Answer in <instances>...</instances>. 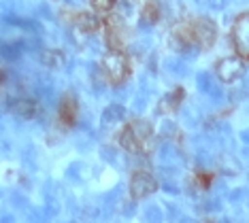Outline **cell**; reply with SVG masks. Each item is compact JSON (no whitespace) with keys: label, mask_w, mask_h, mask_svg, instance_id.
I'll use <instances>...</instances> for the list:
<instances>
[{"label":"cell","mask_w":249,"mask_h":223,"mask_svg":"<svg viewBox=\"0 0 249 223\" xmlns=\"http://www.w3.org/2000/svg\"><path fill=\"white\" fill-rule=\"evenodd\" d=\"M126 26L122 24L120 17H109L105 19V41L109 45L111 51H124L126 49Z\"/></svg>","instance_id":"5b68a950"},{"label":"cell","mask_w":249,"mask_h":223,"mask_svg":"<svg viewBox=\"0 0 249 223\" xmlns=\"http://www.w3.org/2000/svg\"><path fill=\"white\" fill-rule=\"evenodd\" d=\"M173 38L179 47H198V49H211V45L217 38V28L207 17H196L190 21H181L173 28Z\"/></svg>","instance_id":"6da1fadb"},{"label":"cell","mask_w":249,"mask_h":223,"mask_svg":"<svg viewBox=\"0 0 249 223\" xmlns=\"http://www.w3.org/2000/svg\"><path fill=\"white\" fill-rule=\"evenodd\" d=\"M158 191V181L145 170H137L130 176V196L134 200H143Z\"/></svg>","instance_id":"8992f818"},{"label":"cell","mask_w":249,"mask_h":223,"mask_svg":"<svg viewBox=\"0 0 249 223\" xmlns=\"http://www.w3.org/2000/svg\"><path fill=\"white\" fill-rule=\"evenodd\" d=\"M151 136H154L151 123L143 121V119H137V121H130L122 130L120 145L130 153H145L151 145Z\"/></svg>","instance_id":"7a4b0ae2"},{"label":"cell","mask_w":249,"mask_h":223,"mask_svg":"<svg viewBox=\"0 0 249 223\" xmlns=\"http://www.w3.org/2000/svg\"><path fill=\"white\" fill-rule=\"evenodd\" d=\"M200 223H213L211 219H205V221H200Z\"/></svg>","instance_id":"2e32d148"},{"label":"cell","mask_w":249,"mask_h":223,"mask_svg":"<svg viewBox=\"0 0 249 223\" xmlns=\"http://www.w3.org/2000/svg\"><path fill=\"white\" fill-rule=\"evenodd\" d=\"M211 181H213V174H205V172H200V174H196V183H200V187H209L211 185Z\"/></svg>","instance_id":"9a60e30c"},{"label":"cell","mask_w":249,"mask_h":223,"mask_svg":"<svg viewBox=\"0 0 249 223\" xmlns=\"http://www.w3.org/2000/svg\"><path fill=\"white\" fill-rule=\"evenodd\" d=\"M230 41L236 58L249 62V13H241L230 28Z\"/></svg>","instance_id":"3957f363"},{"label":"cell","mask_w":249,"mask_h":223,"mask_svg":"<svg viewBox=\"0 0 249 223\" xmlns=\"http://www.w3.org/2000/svg\"><path fill=\"white\" fill-rule=\"evenodd\" d=\"M103 70L111 83L122 85L130 74V62L124 51H109L103 58Z\"/></svg>","instance_id":"277c9868"},{"label":"cell","mask_w":249,"mask_h":223,"mask_svg":"<svg viewBox=\"0 0 249 223\" xmlns=\"http://www.w3.org/2000/svg\"><path fill=\"white\" fill-rule=\"evenodd\" d=\"M160 2L158 0H143V9H141V19L143 24L154 26L158 19H160Z\"/></svg>","instance_id":"8fae6325"},{"label":"cell","mask_w":249,"mask_h":223,"mask_svg":"<svg viewBox=\"0 0 249 223\" xmlns=\"http://www.w3.org/2000/svg\"><path fill=\"white\" fill-rule=\"evenodd\" d=\"M58 117L60 121L66 125V128H72L77 123V117H79V104H77V98L72 94H64L60 100V108H58Z\"/></svg>","instance_id":"ba28073f"},{"label":"cell","mask_w":249,"mask_h":223,"mask_svg":"<svg viewBox=\"0 0 249 223\" xmlns=\"http://www.w3.org/2000/svg\"><path fill=\"white\" fill-rule=\"evenodd\" d=\"M183 102V89H175L173 94L164 96V100L160 102V106H158V111L160 113H166V115H171V113H177L179 104Z\"/></svg>","instance_id":"30bf717a"},{"label":"cell","mask_w":249,"mask_h":223,"mask_svg":"<svg viewBox=\"0 0 249 223\" xmlns=\"http://www.w3.org/2000/svg\"><path fill=\"white\" fill-rule=\"evenodd\" d=\"M11 108H13V113L19 115V117H35L38 113V104L35 100H28V98L15 100L13 104H11Z\"/></svg>","instance_id":"7c38bea8"},{"label":"cell","mask_w":249,"mask_h":223,"mask_svg":"<svg viewBox=\"0 0 249 223\" xmlns=\"http://www.w3.org/2000/svg\"><path fill=\"white\" fill-rule=\"evenodd\" d=\"M243 70H245V66H243V60H239V58H224L215 66V72H217V77L222 79L224 83L236 81L243 74Z\"/></svg>","instance_id":"52a82bcc"},{"label":"cell","mask_w":249,"mask_h":223,"mask_svg":"<svg viewBox=\"0 0 249 223\" xmlns=\"http://www.w3.org/2000/svg\"><path fill=\"white\" fill-rule=\"evenodd\" d=\"M43 60L47 66H60L64 62V55L60 51H47V53H43Z\"/></svg>","instance_id":"5bb4252c"},{"label":"cell","mask_w":249,"mask_h":223,"mask_svg":"<svg viewBox=\"0 0 249 223\" xmlns=\"http://www.w3.org/2000/svg\"><path fill=\"white\" fill-rule=\"evenodd\" d=\"M89 4H92V9L96 13H109L117 4V0H89Z\"/></svg>","instance_id":"4fadbf2b"},{"label":"cell","mask_w":249,"mask_h":223,"mask_svg":"<svg viewBox=\"0 0 249 223\" xmlns=\"http://www.w3.org/2000/svg\"><path fill=\"white\" fill-rule=\"evenodd\" d=\"M75 26L86 34H94L103 28V21L98 19V15L94 11H79L75 15Z\"/></svg>","instance_id":"9c48e42d"}]
</instances>
